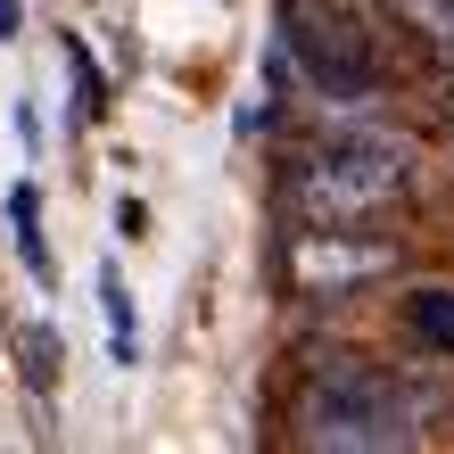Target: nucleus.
<instances>
[{
  "label": "nucleus",
  "instance_id": "f03ea898",
  "mask_svg": "<svg viewBox=\"0 0 454 454\" xmlns=\"http://www.w3.org/2000/svg\"><path fill=\"white\" fill-rule=\"evenodd\" d=\"M405 191H413V149L396 141V132H372V124L331 132V141H314L298 166H289L298 223H372Z\"/></svg>",
  "mask_w": 454,
  "mask_h": 454
},
{
  "label": "nucleus",
  "instance_id": "f257e3e1",
  "mask_svg": "<svg viewBox=\"0 0 454 454\" xmlns=\"http://www.w3.org/2000/svg\"><path fill=\"white\" fill-rule=\"evenodd\" d=\"M421 438V396L380 364H356V356H331L306 372V396H298V446H323V454H388V446H413Z\"/></svg>",
  "mask_w": 454,
  "mask_h": 454
},
{
  "label": "nucleus",
  "instance_id": "9d476101",
  "mask_svg": "<svg viewBox=\"0 0 454 454\" xmlns=\"http://www.w3.org/2000/svg\"><path fill=\"white\" fill-rule=\"evenodd\" d=\"M17 34V9H9V0H0V42H9Z\"/></svg>",
  "mask_w": 454,
  "mask_h": 454
},
{
  "label": "nucleus",
  "instance_id": "1a4fd4ad",
  "mask_svg": "<svg viewBox=\"0 0 454 454\" xmlns=\"http://www.w3.org/2000/svg\"><path fill=\"white\" fill-rule=\"evenodd\" d=\"M438 116L454 124V67H446V83H438Z\"/></svg>",
  "mask_w": 454,
  "mask_h": 454
},
{
  "label": "nucleus",
  "instance_id": "20e7f679",
  "mask_svg": "<svg viewBox=\"0 0 454 454\" xmlns=\"http://www.w3.org/2000/svg\"><path fill=\"white\" fill-rule=\"evenodd\" d=\"M281 273L298 298H356V289L396 273V239L356 231V223H298L281 248Z\"/></svg>",
  "mask_w": 454,
  "mask_h": 454
},
{
  "label": "nucleus",
  "instance_id": "6e6552de",
  "mask_svg": "<svg viewBox=\"0 0 454 454\" xmlns=\"http://www.w3.org/2000/svg\"><path fill=\"white\" fill-rule=\"evenodd\" d=\"M67 59H74V91H83V99H74V116H99V108H108V83H99V67L83 59V50H67Z\"/></svg>",
  "mask_w": 454,
  "mask_h": 454
},
{
  "label": "nucleus",
  "instance_id": "7ed1b4c3",
  "mask_svg": "<svg viewBox=\"0 0 454 454\" xmlns=\"http://www.w3.org/2000/svg\"><path fill=\"white\" fill-rule=\"evenodd\" d=\"M281 34H289L298 74L323 99H339V108L380 99V50H372V34L347 9H331V0H281Z\"/></svg>",
  "mask_w": 454,
  "mask_h": 454
},
{
  "label": "nucleus",
  "instance_id": "39448f33",
  "mask_svg": "<svg viewBox=\"0 0 454 454\" xmlns=\"http://www.w3.org/2000/svg\"><path fill=\"white\" fill-rule=\"evenodd\" d=\"M405 339L421 356H454V289H438V281L405 289Z\"/></svg>",
  "mask_w": 454,
  "mask_h": 454
},
{
  "label": "nucleus",
  "instance_id": "0eeeda50",
  "mask_svg": "<svg viewBox=\"0 0 454 454\" xmlns=\"http://www.w3.org/2000/svg\"><path fill=\"white\" fill-rule=\"evenodd\" d=\"M99 298H108V331H116V364H132V298L116 273H99Z\"/></svg>",
  "mask_w": 454,
  "mask_h": 454
},
{
  "label": "nucleus",
  "instance_id": "423d86ee",
  "mask_svg": "<svg viewBox=\"0 0 454 454\" xmlns=\"http://www.w3.org/2000/svg\"><path fill=\"white\" fill-rule=\"evenodd\" d=\"M9 223H17V248H25V264H34V281H50V248H42V199H34V182H17V191H9Z\"/></svg>",
  "mask_w": 454,
  "mask_h": 454
}]
</instances>
